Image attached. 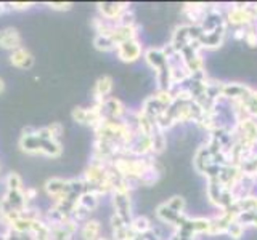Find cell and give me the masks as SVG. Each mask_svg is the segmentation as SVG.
Here are the masks:
<instances>
[{"mask_svg": "<svg viewBox=\"0 0 257 240\" xmlns=\"http://www.w3.org/2000/svg\"><path fill=\"white\" fill-rule=\"evenodd\" d=\"M100 232H101L100 222L95 221V220H88V221H85V224L82 226L80 236H82L84 240H98L100 238Z\"/></svg>", "mask_w": 257, "mask_h": 240, "instance_id": "cell-6", "label": "cell"}, {"mask_svg": "<svg viewBox=\"0 0 257 240\" xmlns=\"http://www.w3.org/2000/svg\"><path fill=\"white\" fill-rule=\"evenodd\" d=\"M93 46L100 52H111L116 48V44L112 42V38L108 36H95L93 38Z\"/></svg>", "mask_w": 257, "mask_h": 240, "instance_id": "cell-8", "label": "cell"}, {"mask_svg": "<svg viewBox=\"0 0 257 240\" xmlns=\"http://www.w3.org/2000/svg\"><path fill=\"white\" fill-rule=\"evenodd\" d=\"M5 92V80L0 77V94H2Z\"/></svg>", "mask_w": 257, "mask_h": 240, "instance_id": "cell-13", "label": "cell"}, {"mask_svg": "<svg viewBox=\"0 0 257 240\" xmlns=\"http://www.w3.org/2000/svg\"><path fill=\"white\" fill-rule=\"evenodd\" d=\"M8 58H10V64L16 69H31L32 64H34V56L26 46H21L18 50L12 52Z\"/></svg>", "mask_w": 257, "mask_h": 240, "instance_id": "cell-2", "label": "cell"}, {"mask_svg": "<svg viewBox=\"0 0 257 240\" xmlns=\"http://www.w3.org/2000/svg\"><path fill=\"white\" fill-rule=\"evenodd\" d=\"M71 117L74 122L80 125H87L88 124V109L85 108H74L71 112Z\"/></svg>", "mask_w": 257, "mask_h": 240, "instance_id": "cell-9", "label": "cell"}, {"mask_svg": "<svg viewBox=\"0 0 257 240\" xmlns=\"http://www.w3.org/2000/svg\"><path fill=\"white\" fill-rule=\"evenodd\" d=\"M47 5H48V8H52L53 12H68L72 8V4H69V2H50Z\"/></svg>", "mask_w": 257, "mask_h": 240, "instance_id": "cell-11", "label": "cell"}, {"mask_svg": "<svg viewBox=\"0 0 257 240\" xmlns=\"http://www.w3.org/2000/svg\"><path fill=\"white\" fill-rule=\"evenodd\" d=\"M21 34L20 30L16 28H4L2 30H0V48L2 50H7V52H15L18 50V48H21Z\"/></svg>", "mask_w": 257, "mask_h": 240, "instance_id": "cell-1", "label": "cell"}, {"mask_svg": "<svg viewBox=\"0 0 257 240\" xmlns=\"http://www.w3.org/2000/svg\"><path fill=\"white\" fill-rule=\"evenodd\" d=\"M5 186H7V192H20L24 189L23 186V180H21V176L18 173H8L5 176Z\"/></svg>", "mask_w": 257, "mask_h": 240, "instance_id": "cell-7", "label": "cell"}, {"mask_svg": "<svg viewBox=\"0 0 257 240\" xmlns=\"http://www.w3.org/2000/svg\"><path fill=\"white\" fill-rule=\"evenodd\" d=\"M31 6H32V4H29V2H12V4H7V10L24 12V10H29Z\"/></svg>", "mask_w": 257, "mask_h": 240, "instance_id": "cell-10", "label": "cell"}, {"mask_svg": "<svg viewBox=\"0 0 257 240\" xmlns=\"http://www.w3.org/2000/svg\"><path fill=\"white\" fill-rule=\"evenodd\" d=\"M112 90V78L109 76H103L100 77L98 80H96L95 84V100L96 101H103L106 96L111 93Z\"/></svg>", "mask_w": 257, "mask_h": 240, "instance_id": "cell-5", "label": "cell"}, {"mask_svg": "<svg viewBox=\"0 0 257 240\" xmlns=\"http://www.w3.org/2000/svg\"><path fill=\"white\" fill-rule=\"evenodd\" d=\"M127 5L124 4H98V10L103 16V20H120V16L125 12Z\"/></svg>", "mask_w": 257, "mask_h": 240, "instance_id": "cell-4", "label": "cell"}, {"mask_svg": "<svg viewBox=\"0 0 257 240\" xmlns=\"http://www.w3.org/2000/svg\"><path fill=\"white\" fill-rule=\"evenodd\" d=\"M140 228H142V230H147V229H148V221L145 220V218H137V220L132 222V229L140 230Z\"/></svg>", "mask_w": 257, "mask_h": 240, "instance_id": "cell-12", "label": "cell"}, {"mask_svg": "<svg viewBox=\"0 0 257 240\" xmlns=\"http://www.w3.org/2000/svg\"><path fill=\"white\" fill-rule=\"evenodd\" d=\"M117 48V56L120 61L124 62H134L140 58L142 54V48L140 45L135 42V40H128V42H124L116 46Z\"/></svg>", "mask_w": 257, "mask_h": 240, "instance_id": "cell-3", "label": "cell"}]
</instances>
